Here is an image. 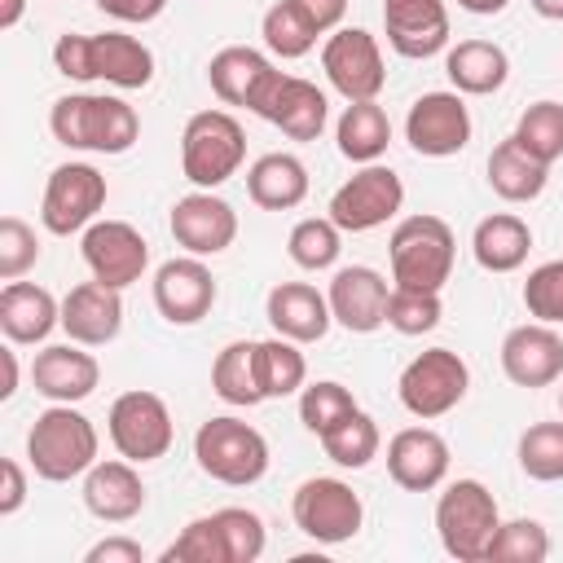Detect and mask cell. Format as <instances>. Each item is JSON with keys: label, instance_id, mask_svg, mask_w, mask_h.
I'll list each match as a JSON object with an SVG mask.
<instances>
[{"label": "cell", "instance_id": "55", "mask_svg": "<svg viewBox=\"0 0 563 563\" xmlns=\"http://www.w3.org/2000/svg\"><path fill=\"white\" fill-rule=\"evenodd\" d=\"M545 22H563V0H528Z\"/></svg>", "mask_w": 563, "mask_h": 563}, {"label": "cell", "instance_id": "56", "mask_svg": "<svg viewBox=\"0 0 563 563\" xmlns=\"http://www.w3.org/2000/svg\"><path fill=\"white\" fill-rule=\"evenodd\" d=\"M559 409H563V391H559Z\"/></svg>", "mask_w": 563, "mask_h": 563}, {"label": "cell", "instance_id": "36", "mask_svg": "<svg viewBox=\"0 0 563 563\" xmlns=\"http://www.w3.org/2000/svg\"><path fill=\"white\" fill-rule=\"evenodd\" d=\"M321 449H325V457H330L334 466L361 471V466H369V462L378 457L383 435H378V422H374L365 409H356V413H347L343 422H334V427L321 435Z\"/></svg>", "mask_w": 563, "mask_h": 563}, {"label": "cell", "instance_id": "16", "mask_svg": "<svg viewBox=\"0 0 563 563\" xmlns=\"http://www.w3.org/2000/svg\"><path fill=\"white\" fill-rule=\"evenodd\" d=\"M216 277L202 264V255H176L167 264H158L154 273V308L167 325H198L211 308H216Z\"/></svg>", "mask_w": 563, "mask_h": 563}, {"label": "cell", "instance_id": "45", "mask_svg": "<svg viewBox=\"0 0 563 563\" xmlns=\"http://www.w3.org/2000/svg\"><path fill=\"white\" fill-rule=\"evenodd\" d=\"M216 523L224 532V545H229V563H255L268 545V532H264V519L246 506H220L216 510Z\"/></svg>", "mask_w": 563, "mask_h": 563}, {"label": "cell", "instance_id": "31", "mask_svg": "<svg viewBox=\"0 0 563 563\" xmlns=\"http://www.w3.org/2000/svg\"><path fill=\"white\" fill-rule=\"evenodd\" d=\"M246 194L264 211H290L308 198V167L295 154H260L246 167Z\"/></svg>", "mask_w": 563, "mask_h": 563}, {"label": "cell", "instance_id": "32", "mask_svg": "<svg viewBox=\"0 0 563 563\" xmlns=\"http://www.w3.org/2000/svg\"><path fill=\"white\" fill-rule=\"evenodd\" d=\"M334 141L347 163H378L391 145V119L378 101H347V110L334 123Z\"/></svg>", "mask_w": 563, "mask_h": 563}, {"label": "cell", "instance_id": "33", "mask_svg": "<svg viewBox=\"0 0 563 563\" xmlns=\"http://www.w3.org/2000/svg\"><path fill=\"white\" fill-rule=\"evenodd\" d=\"M545 180H550V167L541 158H532L515 136H506V141L493 145V154H488V185H493L497 198H506V202H532V198H541Z\"/></svg>", "mask_w": 563, "mask_h": 563}, {"label": "cell", "instance_id": "3", "mask_svg": "<svg viewBox=\"0 0 563 563\" xmlns=\"http://www.w3.org/2000/svg\"><path fill=\"white\" fill-rule=\"evenodd\" d=\"M97 449H101V435L92 418H84L75 405H48L26 431V462L48 484L88 475V466L97 462Z\"/></svg>", "mask_w": 563, "mask_h": 563}, {"label": "cell", "instance_id": "22", "mask_svg": "<svg viewBox=\"0 0 563 563\" xmlns=\"http://www.w3.org/2000/svg\"><path fill=\"white\" fill-rule=\"evenodd\" d=\"M62 330L84 347H106L123 330V290L106 282H79L62 299Z\"/></svg>", "mask_w": 563, "mask_h": 563}, {"label": "cell", "instance_id": "24", "mask_svg": "<svg viewBox=\"0 0 563 563\" xmlns=\"http://www.w3.org/2000/svg\"><path fill=\"white\" fill-rule=\"evenodd\" d=\"M383 31L400 57H435L449 48V4L444 0H383Z\"/></svg>", "mask_w": 563, "mask_h": 563}, {"label": "cell", "instance_id": "9", "mask_svg": "<svg viewBox=\"0 0 563 563\" xmlns=\"http://www.w3.org/2000/svg\"><path fill=\"white\" fill-rule=\"evenodd\" d=\"M466 387H471V369H466V361L453 347H427V352H418L400 369V378H396L400 405L413 418H422V422L444 418L449 409H457L462 396H466Z\"/></svg>", "mask_w": 563, "mask_h": 563}, {"label": "cell", "instance_id": "42", "mask_svg": "<svg viewBox=\"0 0 563 563\" xmlns=\"http://www.w3.org/2000/svg\"><path fill=\"white\" fill-rule=\"evenodd\" d=\"M444 317V303H440V290H413V286H391L387 295V325L405 339L413 334H427L435 330Z\"/></svg>", "mask_w": 563, "mask_h": 563}, {"label": "cell", "instance_id": "13", "mask_svg": "<svg viewBox=\"0 0 563 563\" xmlns=\"http://www.w3.org/2000/svg\"><path fill=\"white\" fill-rule=\"evenodd\" d=\"M321 70L343 101H378L387 84L383 48L365 26H339L321 44Z\"/></svg>", "mask_w": 563, "mask_h": 563}, {"label": "cell", "instance_id": "40", "mask_svg": "<svg viewBox=\"0 0 563 563\" xmlns=\"http://www.w3.org/2000/svg\"><path fill=\"white\" fill-rule=\"evenodd\" d=\"M532 158H541L545 167L554 163V158H563V101H532L523 114H519V123H515V132H510Z\"/></svg>", "mask_w": 563, "mask_h": 563}, {"label": "cell", "instance_id": "11", "mask_svg": "<svg viewBox=\"0 0 563 563\" xmlns=\"http://www.w3.org/2000/svg\"><path fill=\"white\" fill-rule=\"evenodd\" d=\"M106 194H110L106 176L92 163H62V167L48 172V185H44V198H40V224L53 238L84 233L101 216Z\"/></svg>", "mask_w": 563, "mask_h": 563}, {"label": "cell", "instance_id": "18", "mask_svg": "<svg viewBox=\"0 0 563 563\" xmlns=\"http://www.w3.org/2000/svg\"><path fill=\"white\" fill-rule=\"evenodd\" d=\"M251 114L268 119L290 141H317L325 132V123H330V101H325V92L317 84L277 70V79L268 84V92L260 97V106Z\"/></svg>", "mask_w": 563, "mask_h": 563}, {"label": "cell", "instance_id": "4", "mask_svg": "<svg viewBox=\"0 0 563 563\" xmlns=\"http://www.w3.org/2000/svg\"><path fill=\"white\" fill-rule=\"evenodd\" d=\"M194 457H198L202 475H211L216 484H229V488H251L268 475V440L233 413L207 418L194 431Z\"/></svg>", "mask_w": 563, "mask_h": 563}, {"label": "cell", "instance_id": "20", "mask_svg": "<svg viewBox=\"0 0 563 563\" xmlns=\"http://www.w3.org/2000/svg\"><path fill=\"white\" fill-rule=\"evenodd\" d=\"M387 295H391L387 277L378 268H369V264L334 268L330 290H325L334 321L343 330H352V334H374L378 325H387Z\"/></svg>", "mask_w": 563, "mask_h": 563}, {"label": "cell", "instance_id": "10", "mask_svg": "<svg viewBox=\"0 0 563 563\" xmlns=\"http://www.w3.org/2000/svg\"><path fill=\"white\" fill-rule=\"evenodd\" d=\"M106 431H110V444L119 449V457H128L136 466L158 462L176 440L167 400L158 391H145V387L114 396V405L106 413Z\"/></svg>", "mask_w": 563, "mask_h": 563}, {"label": "cell", "instance_id": "29", "mask_svg": "<svg viewBox=\"0 0 563 563\" xmlns=\"http://www.w3.org/2000/svg\"><path fill=\"white\" fill-rule=\"evenodd\" d=\"M444 75L462 97H488L510 79V57L493 40H457L444 57Z\"/></svg>", "mask_w": 563, "mask_h": 563}, {"label": "cell", "instance_id": "53", "mask_svg": "<svg viewBox=\"0 0 563 563\" xmlns=\"http://www.w3.org/2000/svg\"><path fill=\"white\" fill-rule=\"evenodd\" d=\"M510 0H457V9H466V13H475V18H493V13H501Z\"/></svg>", "mask_w": 563, "mask_h": 563}, {"label": "cell", "instance_id": "7", "mask_svg": "<svg viewBox=\"0 0 563 563\" xmlns=\"http://www.w3.org/2000/svg\"><path fill=\"white\" fill-rule=\"evenodd\" d=\"M453 255H457V242L440 216H405L387 238L391 286L444 290L453 273Z\"/></svg>", "mask_w": 563, "mask_h": 563}, {"label": "cell", "instance_id": "46", "mask_svg": "<svg viewBox=\"0 0 563 563\" xmlns=\"http://www.w3.org/2000/svg\"><path fill=\"white\" fill-rule=\"evenodd\" d=\"M523 308L528 317L545 325H563V260H545L523 282Z\"/></svg>", "mask_w": 563, "mask_h": 563}, {"label": "cell", "instance_id": "39", "mask_svg": "<svg viewBox=\"0 0 563 563\" xmlns=\"http://www.w3.org/2000/svg\"><path fill=\"white\" fill-rule=\"evenodd\" d=\"M519 471L537 484H559L563 479V422H532L519 435Z\"/></svg>", "mask_w": 563, "mask_h": 563}, {"label": "cell", "instance_id": "41", "mask_svg": "<svg viewBox=\"0 0 563 563\" xmlns=\"http://www.w3.org/2000/svg\"><path fill=\"white\" fill-rule=\"evenodd\" d=\"M356 409H361L356 396H352L343 383H334V378L303 383V391H299V422H303V431H312L317 440H321L334 422H343L347 413H356Z\"/></svg>", "mask_w": 563, "mask_h": 563}, {"label": "cell", "instance_id": "23", "mask_svg": "<svg viewBox=\"0 0 563 563\" xmlns=\"http://www.w3.org/2000/svg\"><path fill=\"white\" fill-rule=\"evenodd\" d=\"M387 475L405 493H431L449 475V440L431 427H400L387 440Z\"/></svg>", "mask_w": 563, "mask_h": 563}, {"label": "cell", "instance_id": "51", "mask_svg": "<svg viewBox=\"0 0 563 563\" xmlns=\"http://www.w3.org/2000/svg\"><path fill=\"white\" fill-rule=\"evenodd\" d=\"M303 13H308V22L325 35V31H339L343 26V13H347V0H295Z\"/></svg>", "mask_w": 563, "mask_h": 563}, {"label": "cell", "instance_id": "35", "mask_svg": "<svg viewBox=\"0 0 563 563\" xmlns=\"http://www.w3.org/2000/svg\"><path fill=\"white\" fill-rule=\"evenodd\" d=\"M255 369H260V391H264V400L295 396V391H303V383H308V361H303L299 343H295V339H282V334L255 343Z\"/></svg>", "mask_w": 563, "mask_h": 563}, {"label": "cell", "instance_id": "54", "mask_svg": "<svg viewBox=\"0 0 563 563\" xmlns=\"http://www.w3.org/2000/svg\"><path fill=\"white\" fill-rule=\"evenodd\" d=\"M22 9H26V0H0V31H13L22 22Z\"/></svg>", "mask_w": 563, "mask_h": 563}, {"label": "cell", "instance_id": "5", "mask_svg": "<svg viewBox=\"0 0 563 563\" xmlns=\"http://www.w3.org/2000/svg\"><path fill=\"white\" fill-rule=\"evenodd\" d=\"M497 528H501L497 497L479 479L444 484V493L435 501V537H440L449 559H457V563L488 559V545H493Z\"/></svg>", "mask_w": 563, "mask_h": 563}, {"label": "cell", "instance_id": "28", "mask_svg": "<svg viewBox=\"0 0 563 563\" xmlns=\"http://www.w3.org/2000/svg\"><path fill=\"white\" fill-rule=\"evenodd\" d=\"M53 325H62V303L53 299V290L35 286V282H4L0 290V330L9 343H44L53 334Z\"/></svg>", "mask_w": 563, "mask_h": 563}, {"label": "cell", "instance_id": "2", "mask_svg": "<svg viewBox=\"0 0 563 563\" xmlns=\"http://www.w3.org/2000/svg\"><path fill=\"white\" fill-rule=\"evenodd\" d=\"M53 66L66 79L92 84L106 79L123 92L145 88L154 79V53L123 31H101V35H57L53 44Z\"/></svg>", "mask_w": 563, "mask_h": 563}, {"label": "cell", "instance_id": "50", "mask_svg": "<svg viewBox=\"0 0 563 563\" xmlns=\"http://www.w3.org/2000/svg\"><path fill=\"white\" fill-rule=\"evenodd\" d=\"M97 9L110 13L114 22H154L167 9V0H97Z\"/></svg>", "mask_w": 563, "mask_h": 563}, {"label": "cell", "instance_id": "19", "mask_svg": "<svg viewBox=\"0 0 563 563\" xmlns=\"http://www.w3.org/2000/svg\"><path fill=\"white\" fill-rule=\"evenodd\" d=\"M501 374L515 387H550L563 378V334L545 321H523L501 339Z\"/></svg>", "mask_w": 563, "mask_h": 563}, {"label": "cell", "instance_id": "25", "mask_svg": "<svg viewBox=\"0 0 563 563\" xmlns=\"http://www.w3.org/2000/svg\"><path fill=\"white\" fill-rule=\"evenodd\" d=\"M264 317H268L273 334L295 339V343H317L334 325L330 299L308 282H277L264 299Z\"/></svg>", "mask_w": 563, "mask_h": 563}, {"label": "cell", "instance_id": "48", "mask_svg": "<svg viewBox=\"0 0 563 563\" xmlns=\"http://www.w3.org/2000/svg\"><path fill=\"white\" fill-rule=\"evenodd\" d=\"M84 563H145V550L132 537H106V541L88 545Z\"/></svg>", "mask_w": 563, "mask_h": 563}, {"label": "cell", "instance_id": "27", "mask_svg": "<svg viewBox=\"0 0 563 563\" xmlns=\"http://www.w3.org/2000/svg\"><path fill=\"white\" fill-rule=\"evenodd\" d=\"M277 79V66L251 48V44H224L211 62H207V84L224 106H246L255 110L260 97L268 92V84Z\"/></svg>", "mask_w": 563, "mask_h": 563}, {"label": "cell", "instance_id": "6", "mask_svg": "<svg viewBox=\"0 0 563 563\" xmlns=\"http://www.w3.org/2000/svg\"><path fill=\"white\" fill-rule=\"evenodd\" d=\"M246 163V132L229 110H198L180 132V172L194 189H220Z\"/></svg>", "mask_w": 563, "mask_h": 563}, {"label": "cell", "instance_id": "38", "mask_svg": "<svg viewBox=\"0 0 563 563\" xmlns=\"http://www.w3.org/2000/svg\"><path fill=\"white\" fill-rule=\"evenodd\" d=\"M286 251L299 268L308 273H321V268H334L339 255H343V229L330 220V216H308L290 229L286 238Z\"/></svg>", "mask_w": 563, "mask_h": 563}, {"label": "cell", "instance_id": "14", "mask_svg": "<svg viewBox=\"0 0 563 563\" xmlns=\"http://www.w3.org/2000/svg\"><path fill=\"white\" fill-rule=\"evenodd\" d=\"M79 255H84L88 273L114 290H128L150 268V242L128 220H92L79 233Z\"/></svg>", "mask_w": 563, "mask_h": 563}, {"label": "cell", "instance_id": "21", "mask_svg": "<svg viewBox=\"0 0 563 563\" xmlns=\"http://www.w3.org/2000/svg\"><path fill=\"white\" fill-rule=\"evenodd\" d=\"M31 383L48 405H79L97 391L101 383V365L92 352H84V343H48L35 352L31 361Z\"/></svg>", "mask_w": 563, "mask_h": 563}, {"label": "cell", "instance_id": "37", "mask_svg": "<svg viewBox=\"0 0 563 563\" xmlns=\"http://www.w3.org/2000/svg\"><path fill=\"white\" fill-rule=\"evenodd\" d=\"M260 35H264V44H268L273 57L295 62V57H303V53L317 48V35H321V31L308 22V13H303L295 0H277V4L264 9Z\"/></svg>", "mask_w": 563, "mask_h": 563}, {"label": "cell", "instance_id": "30", "mask_svg": "<svg viewBox=\"0 0 563 563\" xmlns=\"http://www.w3.org/2000/svg\"><path fill=\"white\" fill-rule=\"evenodd\" d=\"M532 251V229L515 211H493L471 233V255L484 273H515Z\"/></svg>", "mask_w": 563, "mask_h": 563}, {"label": "cell", "instance_id": "34", "mask_svg": "<svg viewBox=\"0 0 563 563\" xmlns=\"http://www.w3.org/2000/svg\"><path fill=\"white\" fill-rule=\"evenodd\" d=\"M211 391L224 400V405H238V409H251L264 400L260 391V369H255V339H233L216 352L211 361Z\"/></svg>", "mask_w": 563, "mask_h": 563}, {"label": "cell", "instance_id": "44", "mask_svg": "<svg viewBox=\"0 0 563 563\" xmlns=\"http://www.w3.org/2000/svg\"><path fill=\"white\" fill-rule=\"evenodd\" d=\"M550 554V532L537 519H506L488 545V563H541Z\"/></svg>", "mask_w": 563, "mask_h": 563}, {"label": "cell", "instance_id": "8", "mask_svg": "<svg viewBox=\"0 0 563 563\" xmlns=\"http://www.w3.org/2000/svg\"><path fill=\"white\" fill-rule=\"evenodd\" d=\"M290 515H295V528L317 541V545H343L361 532L365 523V501L361 493L339 479V475H312L295 488L290 497Z\"/></svg>", "mask_w": 563, "mask_h": 563}, {"label": "cell", "instance_id": "15", "mask_svg": "<svg viewBox=\"0 0 563 563\" xmlns=\"http://www.w3.org/2000/svg\"><path fill=\"white\" fill-rule=\"evenodd\" d=\"M405 141L422 158H453L471 141V110L462 92H422L405 114Z\"/></svg>", "mask_w": 563, "mask_h": 563}, {"label": "cell", "instance_id": "52", "mask_svg": "<svg viewBox=\"0 0 563 563\" xmlns=\"http://www.w3.org/2000/svg\"><path fill=\"white\" fill-rule=\"evenodd\" d=\"M0 361H4V387H0V400H13V391H18V352H13V347H0Z\"/></svg>", "mask_w": 563, "mask_h": 563}, {"label": "cell", "instance_id": "12", "mask_svg": "<svg viewBox=\"0 0 563 563\" xmlns=\"http://www.w3.org/2000/svg\"><path fill=\"white\" fill-rule=\"evenodd\" d=\"M405 207V180L383 167V163H365L361 172H352L334 194L325 216L343 229V233H369L378 224H387L396 211Z\"/></svg>", "mask_w": 563, "mask_h": 563}, {"label": "cell", "instance_id": "49", "mask_svg": "<svg viewBox=\"0 0 563 563\" xmlns=\"http://www.w3.org/2000/svg\"><path fill=\"white\" fill-rule=\"evenodd\" d=\"M0 519H9V515H18L22 510V501H26V471L13 462V457H4L0 462Z\"/></svg>", "mask_w": 563, "mask_h": 563}, {"label": "cell", "instance_id": "47", "mask_svg": "<svg viewBox=\"0 0 563 563\" xmlns=\"http://www.w3.org/2000/svg\"><path fill=\"white\" fill-rule=\"evenodd\" d=\"M40 260V238L22 216H4L0 220V277L18 282L26 268H35Z\"/></svg>", "mask_w": 563, "mask_h": 563}, {"label": "cell", "instance_id": "43", "mask_svg": "<svg viewBox=\"0 0 563 563\" xmlns=\"http://www.w3.org/2000/svg\"><path fill=\"white\" fill-rule=\"evenodd\" d=\"M158 563H229V545H224V532L216 523V510L189 519L180 528V537L158 554Z\"/></svg>", "mask_w": 563, "mask_h": 563}, {"label": "cell", "instance_id": "17", "mask_svg": "<svg viewBox=\"0 0 563 563\" xmlns=\"http://www.w3.org/2000/svg\"><path fill=\"white\" fill-rule=\"evenodd\" d=\"M167 229L176 238V246H185L189 255H220L233 246L238 238V211L216 194V189H194L185 198H176Z\"/></svg>", "mask_w": 563, "mask_h": 563}, {"label": "cell", "instance_id": "1", "mask_svg": "<svg viewBox=\"0 0 563 563\" xmlns=\"http://www.w3.org/2000/svg\"><path fill=\"white\" fill-rule=\"evenodd\" d=\"M48 132L66 150L128 154L141 136V119L123 97L110 92H66L48 110Z\"/></svg>", "mask_w": 563, "mask_h": 563}, {"label": "cell", "instance_id": "26", "mask_svg": "<svg viewBox=\"0 0 563 563\" xmlns=\"http://www.w3.org/2000/svg\"><path fill=\"white\" fill-rule=\"evenodd\" d=\"M84 506L92 519L101 523H128L145 510V484L136 462L128 457H110V462H92L84 475Z\"/></svg>", "mask_w": 563, "mask_h": 563}]
</instances>
